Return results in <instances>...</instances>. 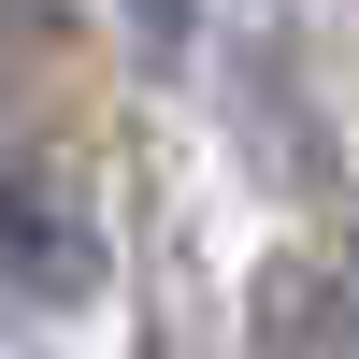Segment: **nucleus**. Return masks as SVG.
Masks as SVG:
<instances>
[{"mask_svg":"<svg viewBox=\"0 0 359 359\" xmlns=\"http://www.w3.org/2000/svg\"><path fill=\"white\" fill-rule=\"evenodd\" d=\"M259 359H359V302L331 273H273L259 287Z\"/></svg>","mask_w":359,"mask_h":359,"instance_id":"obj_2","label":"nucleus"},{"mask_svg":"<svg viewBox=\"0 0 359 359\" xmlns=\"http://www.w3.org/2000/svg\"><path fill=\"white\" fill-rule=\"evenodd\" d=\"M187 29H201V0H130V43L144 57H187Z\"/></svg>","mask_w":359,"mask_h":359,"instance_id":"obj_3","label":"nucleus"},{"mask_svg":"<svg viewBox=\"0 0 359 359\" xmlns=\"http://www.w3.org/2000/svg\"><path fill=\"white\" fill-rule=\"evenodd\" d=\"M0 273H15L29 302H86V287H101V230H86V201L57 187L43 158H0Z\"/></svg>","mask_w":359,"mask_h":359,"instance_id":"obj_1","label":"nucleus"}]
</instances>
